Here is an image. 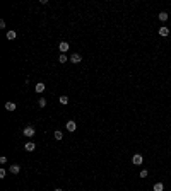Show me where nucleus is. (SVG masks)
Returning a JSON list of instances; mask_svg holds the SVG:
<instances>
[{"label":"nucleus","mask_w":171,"mask_h":191,"mask_svg":"<svg viewBox=\"0 0 171 191\" xmlns=\"http://www.w3.org/2000/svg\"><path fill=\"white\" fill-rule=\"evenodd\" d=\"M34 133H36V130H34V126H26L24 130H22V135L24 137H28V138H31V137H34Z\"/></svg>","instance_id":"obj_1"},{"label":"nucleus","mask_w":171,"mask_h":191,"mask_svg":"<svg viewBox=\"0 0 171 191\" xmlns=\"http://www.w3.org/2000/svg\"><path fill=\"white\" fill-rule=\"evenodd\" d=\"M142 160H144V159H142V155H140V154H135L134 157H132V164H134V166H140Z\"/></svg>","instance_id":"obj_2"},{"label":"nucleus","mask_w":171,"mask_h":191,"mask_svg":"<svg viewBox=\"0 0 171 191\" xmlns=\"http://www.w3.org/2000/svg\"><path fill=\"white\" fill-rule=\"evenodd\" d=\"M69 48H70V45L67 43V41H60V45H58V49H60L62 53H67V51H69Z\"/></svg>","instance_id":"obj_3"},{"label":"nucleus","mask_w":171,"mask_h":191,"mask_svg":"<svg viewBox=\"0 0 171 191\" xmlns=\"http://www.w3.org/2000/svg\"><path fill=\"white\" fill-rule=\"evenodd\" d=\"M9 171H10V174H19V172H21V166H19V164H12V166L9 167Z\"/></svg>","instance_id":"obj_4"},{"label":"nucleus","mask_w":171,"mask_h":191,"mask_svg":"<svg viewBox=\"0 0 171 191\" xmlns=\"http://www.w3.org/2000/svg\"><path fill=\"white\" fill-rule=\"evenodd\" d=\"M81 60H82V55H79V53H74L72 56H70V61H72V63H81Z\"/></svg>","instance_id":"obj_5"},{"label":"nucleus","mask_w":171,"mask_h":191,"mask_svg":"<svg viewBox=\"0 0 171 191\" xmlns=\"http://www.w3.org/2000/svg\"><path fill=\"white\" fill-rule=\"evenodd\" d=\"M45 89H46V86H45V84H43V82H38V84H36V87H34V90H36L38 94L45 92Z\"/></svg>","instance_id":"obj_6"},{"label":"nucleus","mask_w":171,"mask_h":191,"mask_svg":"<svg viewBox=\"0 0 171 191\" xmlns=\"http://www.w3.org/2000/svg\"><path fill=\"white\" fill-rule=\"evenodd\" d=\"M75 128H77V125H75V121H74V119L67 121V130H69V131H75Z\"/></svg>","instance_id":"obj_7"},{"label":"nucleus","mask_w":171,"mask_h":191,"mask_svg":"<svg viewBox=\"0 0 171 191\" xmlns=\"http://www.w3.org/2000/svg\"><path fill=\"white\" fill-rule=\"evenodd\" d=\"M34 148H36V145H34V142H28V143H26V145H24V150H26V152H33Z\"/></svg>","instance_id":"obj_8"},{"label":"nucleus","mask_w":171,"mask_h":191,"mask_svg":"<svg viewBox=\"0 0 171 191\" xmlns=\"http://www.w3.org/2000/svg\"><path fill=\"white\" fill-rule=\"evenodd\" d=\"M159 36H163V38L169 36V27H159Z\"/></svg>","instance_id":"obj_9"},{"label":"nucleus","mask_w":171,"mask_h":191,"mask_svg":"<svg viewBox=\"0 0 171 191\" xmlns=\"http://www.w3.org/2000/svg\"><path fill=\"white\" fill-rule=\"evenodd\" d=\"M5 109L10 111V113H12V111H16V102H5Z\"/></svg>","instance_id":"obj_10"},{"label":"nucleus","mask_w":171,"mask_h":191,"mask_svg":"<svg viewBox=\"0 0 171 191\" xmlns=\"http://www.w3.org/2000/svg\"><path fill=\"white\" fill-rule=\"evenodd\" d=\"M152 191H164V184L163 183H156L152 186Z\"/></svg>","instance_id":"obj_11"},{"label":"nucleus","mask_w":171,"mask_h":191,"mask_svg":"<svg viewBox=\"0 0 171 191\" xmlns=\"http://www.w3.org/2000/svg\"><path fill=\"white\" fill-rule=\"evenodd\" d=\"M53 138H55V140H62V138H63V133H62L60 130H57L55 133H53Z\"/></svg>","instance_id":"obj_12"},{"label":"nucleus","mask_w":171,"mask_h":191,"mask_svg":"<svg viewBox=\"0 0 171 191\" xmlns=\"http://www.w3.org/2000/svg\"><path fill=\"white\" fill-rule=\"evenodd\" d=\"M17 33L16 31H7V39H16Z\"/></svg>","instance_id":"obj_13"},{"label":"nucleus","mask_w":171,"mask_h":191,"mask_svg":"<svg viewBox=\"0 0 171 191\" xmlns=\"http://www.w3.org/2000/svg\"><path fill=\"white\" fill-rule=\"evenodd\" d=\"M58 101H60V104H69V97H67V96H60Z\"/></svg>","instance_id":"obj_14"},{"label":"nucleus","mask_w":171,"mask_h":191,"mask_svg":"<svg viewBox=\"0 0 171 191\" xmlns=\"http://www.w3.org/2000/svg\"><path fill=\"white\" fill-rule=\"evenodd\" d=\"M159 20H161V22H164V20H168V14L166 12H161V14H159Z\"/></svg>","instance_id":"obj_15"},{"label":"nucleus","mask_w":171,"mask_h":191,"mask_svg":"<svg viewBox=\"0 0 171 191\" xmlns=\"http://www.w3.org/2000/svg\"><path fill=\"white\" fill-rule=\"evenodd\" d=\"M67 60H69V58H67V55H65V53H62L60 56H58V61H60V63H65Z\"/></svg>","instance_id":"obj_16"},{"label":"nucleus","mask_w":171,"mask_h":191,"mask_svg":"<svg viewBox=\"0 0 171 191\" xmlns=\"http://www.w3.org/2000/svg\"><path fill=\"white\" fill-rule=\"evenodd\" d=\"M38 104H40V108H45V106H46V99H45V97H40Z\"/></svg>","instance_id":"obj_17"},{"label":"nucleus","mask_w":171,"mask_h":191,"mask_svg":"<svg viewBox=\"0 0 171 191\" xmlns=\"http://www.w3.org/2000/svg\"><path fill=\"white\" fill-rule=\"evenodd\" d=\"M5 176H7V171H5V169H0V179H4Z\"/></svg>","instance_id":"obj_18"},{"label":"nucleus","mask_w":171,"mask_h":191,"mask_svg":"<svg viewBox=\"0 0 171 191\" xmlns=\"http://www.w3.org/2000/svg\"><path fill=\"white\" fill-rule=\"evenodd\" d=\"M139 176H140V178H147V171H146V169L140 171V174H139Z\"/></svg>","instance_id":"obj_19"},{"label":"nucleus","mask_w":171,"mask_h":191,"mask_svg":"<svg viewBox=\"0 0 171 191\" xmlns=\"http://www.w3.org/2000/svg\"><path fill=\"white\" fill-rule=\"evenodd\" d=\"M0 164H7V157L2 155V157H0Z\"/></svg>","instance_id":"obj_20"},{"label":"nucleus","mask_w":171,"mask_h":191,"mask_svg":"<svg viewBox=\"0 0 171 191\" xmlns=\"http://www.w3.org/2000/svg\"><path fill=\"white\" fill-rule=\"evenodd\" d=\"M53 191H63V189H60V188H57V189H53Z\"/></svg>","instance_id":"obj_21"}]
</instances>
